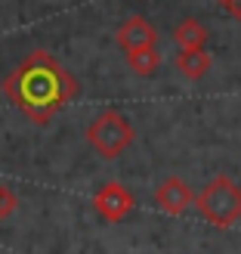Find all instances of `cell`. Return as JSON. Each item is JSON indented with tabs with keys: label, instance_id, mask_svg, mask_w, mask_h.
<instances>
[{
	"label": "cell",
	"instance_id": "cell-1",
	"mask_svg": "<svg viewBox=\"0 0 241 254\" xmlns=\"http://www.w3.org/2000/svg\"><path fill=\"white\" fill-rule=\"evenodd\" d=\"M3 93L25 118L47 124L62 106L78 96V81L56 62V56L37 50L3 81Z\"/></svg>",
	"mask_w": 241,
	"mask_h": 254
},
{
	"label": "cell",
	"instance_id": "cell-2",
	"mask_svg": "<svg viewBox=\"0 0 241 254\" xmlns=\"http://www.w3.org/2000/svg\"><path fill=\"white\" fill-rule=\"evenodd\" d=\"M195 208L210 226L217 230H229L241 220V186L232 177H213V180L195 195Z\"/></svg>",
	"mask_w": 241,
	"mask_h": 254
},
{
	"label": "cell",
	"instance_id": "cell-3",
	"mask_svg": "<svg viewBox=\"0 0 241 254\" xmlns=\"http://www.w3.org/2000/svg\"><path fill=\"white\" fill-rule=\"evenodd\" d=\"M84 136L102 158H118L121 152L136 139V130L130 127V121H127L121 112L108 109V112H99V115L87 124Z\"/></svg>",
	"mask_w": 241,
	"mask_h": 254
},
{
	"label": "cell",
	"instance_id": "cell-4",
	"mask_svg": "<svg viewBox=\"0 0 241 254\" xmlns=\"http://www.w3.org/2000/svg\"><path fill=\"white\" fill-rule=\"evenodd\" d=\"M93 211L102 217L105 223H121L127 214L133 211V195H130V189H127L124 183L118 180H108L96 189V195H93Z\"/></svg>",
	"mask_w": 241,
	"mask_h": 254
},
{
	"label": "cell",
	"instance_id": "cell-5",
	"mask_svg": "<svg viewBox=\"0 0 241 254\" xmlns=\"http://www.w3.org/2000/svg\"><path fill=\"white\" fill-rule=\"evenodd\" d=\"M155 205L164 214L180 217V214H186L195 205V192H192V186L186 180H180V177H167V180H161L158 189H155Z\"/></svg>",
	"mask_w": 241,
	"mask_h": 254
},
{
	"label": "cell",
	"instance_id": "cell-6",
	"mask_svg": "<svg viewBox=\"0 0 241 254\" xmlns=\"http://www.w3.org/2000/svg\"><path fill=\"white\" fill-rule=\"evenodd\" d=\"M115 41L124 53H133V50H145V47H158V31L143 19V16H130L118 25Z\"/></svg>",
	"mask_w": 241,
	"mask_h": 254
},
{
	"label": "cell",
	"instance_id": "cell-7",
	"mask_svg": "<svg viewBox=\"0 0 241 254\" xmlns=\"http://www.w3.org/2000/svg\"><path fill=\"white\" fill-rule=\"evenodd\" d=\"M210 65H213V59H210V53L204 47L201 50H180V53H176V71H180L183 78H189V81L204 78L210 71Z\"/></svg>",
	"mask_w": 241,
	"mask_h": 254
},
{
	"label": "cell",
	"instance_id": "cell-8",
	"mask_svg": "<svg viewBox=\"0 0 241 254\" xmlns=\"http://www.w3.org/2000/svg\"><path fill=\"white\" fill-rule=\"evenodd\" d=\"M173 41L180 50H201V47H207V28L198 19H183L173 28Z\"/></svg>",
	"mask_w": 241,
	"mask_h": 254
},
{
	"label": "cell",
	"instance_id": "cell-9",
	"mask_svg": "<svg viewBox=\"0 0 241 254\" xmlns=\"http://www.w3.org/2000/svg\"><path fill=\"white\" fill-rule=\"evenodd\" d=\"M127 65L136 78H151V74L158 71L161 65V53L158 47H145V50H133V53H127Z\"/></svg>",
	"mask_w": 241,
	"mask_h": 254
},
{
	"label": "cell",
	"instance_id": "cell-10",
	"mask_svg": "<svg viewBox=\"0 0 241 254\" xmlns=\"http://www.w3.org/2000/svg\"><path fill=\"white\" fill-rule=\"evenodd\" d=\"M16 211H19V195H16V189L0 186V220L12 217Z\"/></svg>",
	"mask_w": 241,
	"mask_h": 254
},
{
	"label": "cell",
	"instance_id": "cell-11",
	"mask_svg": "<svg viewBox=\"0 0 241 254\" xmlns=\"http://www.w3.org/2000/svg\"><path fill=\"white\" fill-rule=\"evenodd\" d=\"M223 6L229 9V16H232V19H238V22H241V0H226Z\"/></svg>",
	"mask_w": 241,
	"mask_h": 254
},
{
	"label": "cell",
	"instance_id": "cell-12",
	"mask_svg": "<svg viewBox=\"0 0 241 254\" xmlns=\"http://www.w3.org/2000/svg\"><path fill=\"white\" fill-rule=\"evenodd\" d=\"M220 3H226V0H220Z\"/></svg>",
	"mask_w": 241,
	"mask_h": 254
}]
</instances>
